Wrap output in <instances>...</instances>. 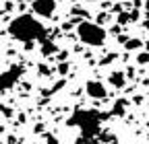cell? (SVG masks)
<instances>
[{
  "mask_svg": "<svg viewBox=\"0 0 149 144\" xmlns=\"http://www.w3.org/2000/svg\"><path fill=\"white\" fill-rule=\"evenodd\" d=\"M8 33L17 41L31 43V41H46L48 31L33 14H19L8 23Z\"/></svg>",
  "mask_w": 149,
  "mask_h": 144,
  "instance_id": "1",
  "label": "cell"
},
{
  "mask_svg": "<svg viewBox=\"0 0 149 144\" xmlns=\"http://www.w3.org/2000/svg\"><path fill=\"white\" fill-rule=\"evenodd\" d=\"M102 117L104 115H100L97 111H93V109H79V111H74L72 117L68 119V125H77V128L81 130V136L93 138L100 132Z\"/></svg>",
  "mask_w": 149,
  "mask_h": 144,
  "instance_id": "2",
  "label": "cell"
},
{
  "mask_svg": "<svg viewBox=\"0 0 149 144\" xmlns=\"http://www.w3.org/2000/svg\"><path fill=\"white\" fill-rule=\"evenodd\" d=\"M77 35L79 39L85 43V45H91V47H100L104 45L106 41V31L100 23H91V21H83L77 25Z\"/></svg>",
  "mask_w": 149,
  "mask_h": 144,
  "instance_id": "3",
  "label": "cell"
},
{
  "mask_svg": "<svg viewBox=\"0 0 149 144\" xmlns=\"http://www.w3.org/2000/svg\"><path fill=\"white\" fill-rule=\"evenodd\" d=\"M23 74V66H19V64H13L8 66L4 72H2V93L6 91V88L15 86V82L19 80V76Z\"/></svg>",
  "mask_w": 149,
  "mask_h": 144,
  "instance_id": "4",
  "label": "cell"
},
{
  "mask_svg": "<svg viewBox=\"0 0 149 144\" xmlns=\"http://www.w3.org/2000/svg\"><path fill=\"white\" fill-rule=\"evenodd\" d=\"M31 10L33 14L37 16H52L54 10H56V0H33V4H31Z\"/></svg>",
  "mask_w": 149,
  "mask_h": 144,
  "instance_id": "5",
  "label": "cell"
},
{
  "mask_svg": "<svg viewBox=\"0 0 149 144\" xmlns=\"http://www.w3.org/2000/svg\"><path fill=\"white\" fill-rule=\"evenodd\" d=\"M85 91L91 99H106L108 93H106V86L100 82V80H87L85 84Z\"/></svg>",
  "mask_w": 149,
  "mask_h": 144,
  "instance_id": "6",
  "label": "cell"
},
{
  "mask_svg": "<svg viewBox=\"0 0 149 144\" xmlns=\"http://www.w3.org/2000/svg\"><path fill=\"white\" fill-rule=\"evenodd\" d=\"M110 84L112 86H116V88H122L124 86V82H126V74H124V72L122 70H116V72H112V74H110Z\"/></svg>",
  "mask_w": 149,
  "mask_h": 144,
  "instance_id": "7",
  "label": "cell"
},
{
  "mask_svg": "<svg viewBox=\"0 0 149 144\" xmlns=\"http://www.w3.org/2000/svg\"><path fill=\"white\" fill-rule=\"evenodd\" d=\"M141 47H145V43H143L141 39H137V37L124 41V49H126V51H137V49H141Z\"/></svg>",
  "mask_w": 149,
  "mask_h": 144,
  "instance_id": "8",
  "label": "cell"
},
{
  "mask_svg": "<svg viewBox=\"0 0 149 144\" xmlns=\"http://www.w3.org/2000/svg\"><path fill=\"white\" fill-rule=\"evenodd\" d=\"M58 51V47H56L52 41H44V45H42V53L44 56H52V53H56Z\"/></svg>",
  "mask_w": 149,
  "mask_h": 144,
  "instance_id": "9",
  "label": "cell"
},
{
  "mask_svg": "<svg viewBox=\"0 0 149 144\" xmlns=\"http://www.w3.org/2000/svg\"><path fill=\"white\" fill-rule=\"evenodd\" d=\"M124 109H126V101H124V99H118V101L114 103V109H112V113H114V115H122Z\"/></svg>",
  "mask_w": 149,
  "mask_h": 144,
  "instance_id": "10",
  "label": "cell"
},
{
  "mask_svg": "<svg viewBox=\"0 0 149 144\" xmlns=\"http://www.w3.org/2000/svg\"><path fill=\"white\" fill-rule=\"evenodd\" d=\"M137 64H141V66L149 64V51H147V49H145V51H139V53H137Z\"/></svg>",
  "mask_w": 149,
  "mask_h": 144,
  "instance_id": "11",
  "label": "cell"
},
{
  "mask_svg": "<svg viewBox=\"0 0 149 144\" xmlns=\"http://www.w3.org/2000/svg\"><path fill=\"white\" fill-rule=\"evenodd\" d=\"M56 70H58V74H62V76H64V74H68V70H70V64L62 60L58 66H56Z\"/></svg>",
  "mask_w": 149,
  "mask_h": 144,
  "instance_id": "12",
  "label": "cell"
},
{
  "mask_svg": "<svg viewBox=\"0 0 149 144\" xmlns=\"http://www.w3.org/2000/svg\"><path fill=\"white\" fill-rule=\"evenodd\" d=\"M128 21H133V12H122V14H118V23H120V25H126Z\"/></svg>",
  "mask_w": 149,
  "mask_h": 144,
  "instance_id": "13",
  "label": "cell"
},
{
  "mask_svg": "<svg viewBox=\"0 0 149 144\" xmlns=\"http://www.w3.org/2000/svg\"><path fill=\"white\" fill-rule=\"evenodd\" d=\"M114 60H116V53H110V56H106V58H102V60H100V64H102V66H106V64L114 62Z\"/></svg>",
  "mask_w": 149,
  "mask_h": 144,
  "instance_id": "14",
  "label": "cell"
},
{
  "mask_svg": "<svg viewBox=\"0 0 149 144\" xmlns=\"http://www.w3.org/2000/svg\"><path fill=\"white\" fill-rule=\"evenodd\" d=\"M70 14H72V16H87L89 12H87V10H83V8H72V10H70Z\"/></svg>",
  "mask_w": 149,
  "mask_h": 144,
  "instance_id": "15",
  "label": "cell"
},
{
  "mask_svg": "<svg viewBox=\"0 0 149 144\" xmlns=\"http://www.w3.org/2000/svg\"><path fill=\"white\" fill-rule=\"evenodd\" d=\"M74 144H89V138H85V136H79L77 140H74Z\"/></svg>",
  "mask_w": 149,
  "mask_h": 144,
  "instance_id": "16",
  "label": "cell"
},
{
  "mask_svg": "<svg viewBox=\"0 0 149 144\" xmlns=\"http://www.w3.org/2000/svg\"><path fill=\"white\" fill-rule=\"evenodd\" d=\"M104 21H108V14H106V12H102V14L97 16V23H100V25H102Z\"/></svg>",
  "mask_w": 149,
  "mask_h": 144,
  "instance_id": "17",
  "label": "cell"
},
{
  "mask_svg": "<svg viewBox=\"0 0 149 144\" xmlns=\"http://www.w3.org/2000/svg\"><path fill=\"white\" fill-rule=\"evenodd\" d=\"M40 72H42V74H48V72H50V70H48L46 66H40Z\"/></svg>",
  "mask_w": 149,
  "mask_h": 144,
  "instance_id": "18",
  "label": "cell"
},
{
  "mask_svg": "<svg viewBox=\"0 0 149 144\" xmlns=\"http://www.w3.org/2000/svg\"><path fill=\"white\" fill-rule=\"evenodd\" d=\"M145 49H147V51H149V41H147V43H145Z\"/></svg>",
  "mask_w": 149,
  "mask_h": 144,
  "instance_id": "19",
  "label": "cell"
},
{
  "mask_svg": "<svg viewBox=\"0 0 149 144\" xmlns=\"http://www.w3.org/2000/svg\"><path fill=\"white\" fill-rule=\"evenodd\" d=\"M147 27H149V12H147Z\"/></svg>",
  "mask_w": 149,
  "mask_h": 144,
  "instance_id": "20",
  "label": "cell"
},
{
  "mask_svg": "<svg viewBox=\"0 0 149 144\" xmlns=\"http://www.w3.org/2000/svg\"><path fill=\"white\" fill-rule=\"evenodd\" d=\"M85 2H97V0H85Z\"/></svg>",
  "mask_w": 149,
  "mask_h": 144,
  "instance_id": "21",
  "label": "cell"
}]
</instances>
